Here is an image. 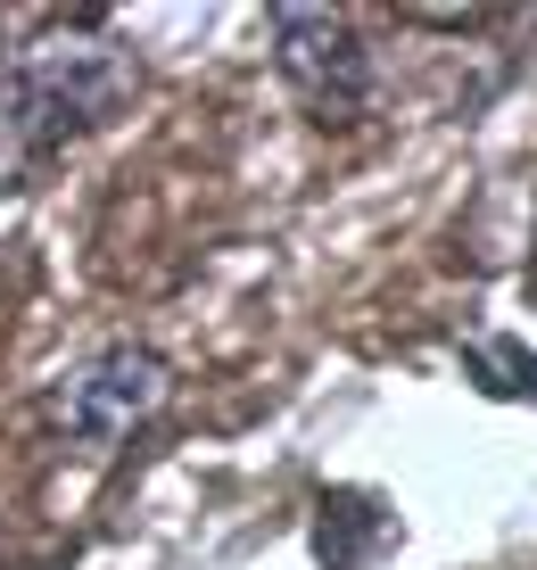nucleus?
<instances>
[{
  "instance_id": "nucleus-1",
  "label": "nucleus",
  "mask_w": 537,
  "mask_h": 570,
  "mask_svg": "<svg viewBox=\"0 0 537 570\" xmlns=\"http://www.w3.org/2000/svg\"><path fill=\"white\" fill-rule=\"evenodd\" d=\"M149 67L99 17H50L0 50V190L33 183L67 141L133 116Z\"/></svg>"
},
{
  "instance_id": "nucleus-2",
  "label": "nucleus",
  "mask_w": 537,
  "mask_h": 570,
  "mask_svg": "<svg viewBox=\"0 0 537 570\" xmlns=\"http://www.w3.org/2000/svg\"><path fill=\"white\" fill-rule=\"evenodd\" d=\"M166 397H174V364L157 356L149 340H108L42 389V430L58 446L108 455V446L141 439V430L166 414Z\"/></svg>"
},
{
  "instance_id": "nucleus-3",
  "label": "nucleus",
  "mask_w": 537,
  "mask_h": 570,
  "mask_svg": "<svg viewBox=\"0 0 537 570\" xmlns=\"http://www.w3.org/2000/svg\"><path fill=\"white\" fill-rule=\"evenodd\" d=\"M273 67H282L290 100L306 108V125L323 132H348L372 116V50H364V26H355L348 9H306V0H290V9H273Z\"/></svg>"
},
{
  "instance_id": "nucleus-4",
  "label": "nucleus",
  "mask_w": 537,
  "mask_h": 570,
  "mask_svg": "<svg viewBox=\"0 0 537 570\" xmlns=\"http://www.w3.org/2000/svg\"><path fill=\"white\" fill-rule=\"evenodd\" d=\"M389 538H397V513L372 488H323L314 497V554H323V570H364Z\"/></svg>"
},
{
  "instance_id": "nucleus-5",
  "label": "nucleus",
  "mask_w": 537,
  "mask_h": 570,
  "mask_svg": "<svg viewBox=\"0 0 537 570\" xmlns=\"http://www.w3.org/2000/svg\"><path fill=\"white\" fill-rule=\"evenodd\" d=\"M463 381L480 389V397H537V356L521 340H505V331H480V340L463 347Z\"/></svg>"
},
{
  "instance_id": "nucleus-6",
  "label": "nucleus",
  "mask_w": 537,
  "mask_h": 570,
  "mask_svg": "<svg viewBox=\"0 0 537 570\" xmlns=\"http://www.w3.org/2000/svg\"><path fill=\"white\" fill-rule=\"evenodd\" d=\"M0 570H9V538H0Z\"/></svg>"
}]
</instances>
